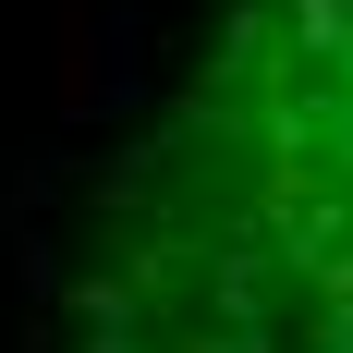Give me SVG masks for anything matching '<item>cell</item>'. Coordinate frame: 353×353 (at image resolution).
I'll return each instance as SVG.
<instances>
[{
	"label": "cell",
	"instance_id": "6da1fadb",
	"mask_svg": "<svg viewBox=\"0 0 353 353\" xmlns=\"http://www.w3.org/2000/svg\"><path fill=\"white\" fill-rule=\"evenodd\" d=\"M85 353H353V0H244L98 195Z\"/></svg>",
	"mask_w": 353,
	"mask_h": 353
}]
</instances>
